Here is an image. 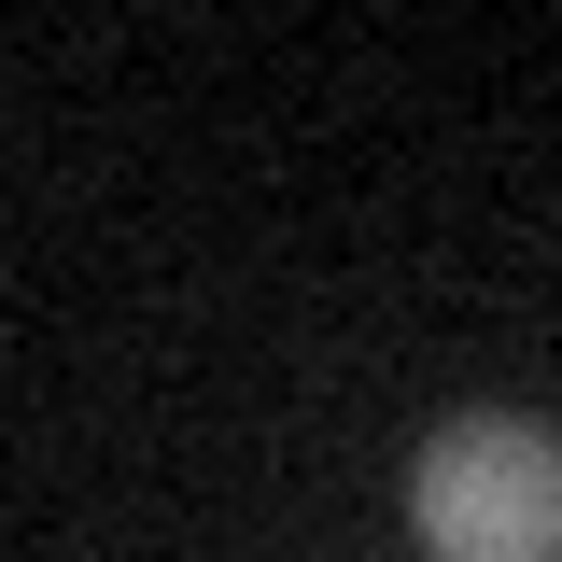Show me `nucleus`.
<instances>
[{
  "label": "nucleus",
  "instance_id": "obj_1",
  "mask_svg": "<svg viewBox=\"0 0 562 562\" xmlns=\"http://www.w3.org/2000/svg\"><path fill=\"white\" fill-rule=\"evenodd\" d=\"M408 520L436 562H562V436L520 408H464L422 436Z\"/></svg>",
  "mask_w": 562,
  "mask_h": 562
}]
</instances>
